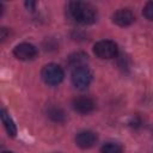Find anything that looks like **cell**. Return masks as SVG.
Wrapping results in <instances>:
<instances>
[{
	"label": "cell",
	"instance_id": "cell-3",
	"mask_svg": "<svg viewBox=\"0 0 153 153\" xmlns=\"http://www.w3.org/2000/svg\"><path fill=\"white\" fill-rule=\"evenodd\" d=\"M72 84L78 90H86L92 81V72L87 66H80L72 71Z\"/></svg>",
	"mask_w": 153,
	"mask_h": 153
},
{
	"label": "cell",
	"instance_id": "cell-5",
	"mask_svg": "<svg viewBox=\"0 0 153 153\" xmlns=\"http://www.w3.org/2000/svg\"><path fill=\"white\" fill-rule=\"evenodd\" d=\"M37 48L31 43H20L14 47L13 55L22 61H30L37 56Z\"/></svg>",
	"mask_w": 153,
	"mask_h": 153
},
{
	"label": "cell",
	"instance_id": "cell-9",
	"mask_svg": "<svg viewBox=\"0 0 153 153\" xmlns=\"http://www.w3.org/2000/svg\"><path fill=\"white\" fill-rule=\"evenodd\" d=\"M0 116H1V121L4 123V127H5L6 131H7V134L10 136H12V137L16 136L17 135V126H16L14 121L12 120V117L10 116V114L5 109H2L0 111Z\"/></svg>",
	"mask_w": 153,
	"mask_h": 153
},
{
	"label": "cell",
	"instance_id": "cell-14",
	"mask_svg": "<svg viewBox=\"0 0 153 153\" xmlns=\"http://www.w3.org/2000/svg\"><path fill=\"white\" fill-rule=\"evenodd\" d=\"M25 6H26L29 10L33 11V10H35V6H36V2H35V1H26V2H25Z\"/></svg>",
	"mask_w": 153,
	"mask_h": 153
},
{
	"label": "cell",
	"instance_id": "cell-6",
	"mask_svg": "<svg viewBox=\"0 0 153 153\" xmlns=\"http://www.w3.org/2000/svg\"><path fill=\"white\" fill-rule=\"evenodd\" d=\"M72 105H73V109L76 112L82 114V115L92 112L96 108V104H94L93 99L90 98V97H86V96H80V97L74 98Z\"/></svg>",
	"mask_w": 153,
	"mask_h": 153
},
{
	"label": "cell",
	"instance_id": "cell-13",
	"mask_svg": "<svg viewBox=\"0 0 153 153\" xmlns=\"http://www.w3.org/2000/svg\"><path fill=\"white\" fill-rule=\"evenodd\" d=\"M142 13H143V16L148 20H153V0L152 1H148L145 5V7L142 10Z\"/></svg>",
	"mask_w": 153,
	"mask_h": 153
},
{
	"label": "cell",
	"instance_id": "cell-2",
	"mask_svg": "<svg viewBox=\"0 0 153 153\" xmlns=\"http://www.w3.org/2000/svg\"><path fill=\"white\" fill-rule=\"evenodd\" d=\"M41 76L47 85L56 86L62 82L65 78L63 69L56 63H48L41 71Z\"/></svg>",
	"mask_w": 153,
	"mask_h": 153
},
{
	"label": "cell",
	"instance_id": "cell-7",
	"mask_svg": "<svg viewBox=\"0 0 153 153\" xmlns=\"http://www.w3.org/2000/svg\"><path fill=\"white\" fill-rule=\"evenodd\" d=\"M134 20L135 14L129 8H120L112 14V22L118 26H129Z\"/></svg>",
	"mask_w": 153,
	"mask_h": 153
},
{
	"label": "cell",
	"instance_id": "cell-10",
	"mask_svg": "<svg viewBox=\"0 0 153 153\" xmlns=\"http://www.w3.org/2000/svg\"><path fill=\"white\" fill-rule=\"evenodd\" d=\"M86 61H87V55L82 51L73 53L68 57V63L73 68H76V67H80V66H86Z\"/></svg>",
	"mask_w": 153,
	"mask_h": 153
},
{
	"label": "cell",
	"instance_id": "cell-8",
	"mask_svg": "<svg viewBox=\"0 0 153 153\" xmlns=\"http://www.w3.org/2000/svg\"><path fill=\"white\" fill-rule=\"evenodd\" d=\"M97 134L91 130H82L76 134L75 136V143L80 148H91L97 142Z\"/></svg>",
	"mask_w": 153,
	"mask_h": 153
},
{
	"label": "cell",
	"instance_id": "cell-15",
	"mask_svg": "<svg viewBox=\"0 0 153 153\" xmlns=\"http://www.w3.org/2000/svg\"><path fill=\"white\" fill-rule=\"evenodd\" d=\"M2 153H13V152H10V151H6V152H2Z\"/></svg>",
	"mask_w": 153,
	"mask_h": 153
},
{
	"label": "cell",
	"instance_id": "cell-12",
	"mask_svg": "<svg viewBox=\"0 0 153 153\" xmlns=\"http://www.w3.org/2000/svg\"><path fill=\"white\" fill-rule=\"evenodd\" d=\"M100 153H123V146L118 142L109 141L100 147Z\"/></svg>",
	"mask_w": 153,
	"mask_h": 153
},
{
	"label": "cell",
	"instance_id": "cell-11",
	"mask_svg": "<svg viewBox=\"0 0 153 153\" xmlns=\"http://www.w3.org/2000/svg\"><path fill=\"white\" fill-rule=\"evenodd\" d=\"M47 115H48V117L53 122H56V123H62V122L66 121V114L59 106H51V108H49L48 111H47Z\"/></svg>",
	"mask_w": 153,
	"mask_h": 153
},
{
	"label": "cell",
	"instance_id": "cell-4",
	"mask_svg": "<svg viewBox=\"0 0 153 153\" xmlns=\"http://www.w3.org/2000/svg\"><path fill=\"white\" fill-rule=\"evenodd\" d=\"M93 53L99 59H114L118 54V47L114 41L103 39L93 45Z\"/></svg>",
	"mask_w": 153,
	"mask_h": 153
},
{
	"label": "cell",
	"instance_id": "cell-1",
	"mask_svg": "<svg viewBox=\"0 0 153 153\" xmlns=\"http://www.w3.org/2000/svg\"><path fill=\"white\" fill-rule=\"evenodd\" d=\"M67 16L72 22L80 25H91L98 18L96 7L86 1H71L67 7Z\"/></svg>",
	"mask_w": 153,
	"mask_h": 153
}]
</instances>
